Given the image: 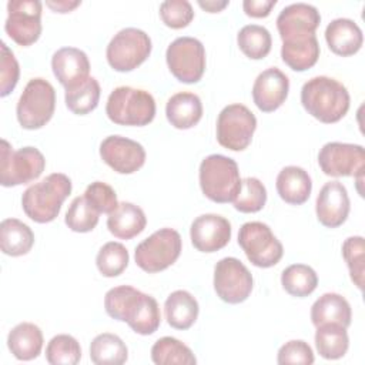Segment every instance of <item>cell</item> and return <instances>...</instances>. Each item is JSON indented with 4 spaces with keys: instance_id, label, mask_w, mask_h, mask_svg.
Instances as JSON below:
<instances>
[{
    "instance_id": "1",
    "label": "cell",
    "mask_w": 365,
    "mask_h": 365,
    "mask_svg": "<svg viewBox=\"0 0 365 365\" xmlns=\"http://www.w3.org/2000/svg\"><path fill=\"white\" fill-rule=\"evenodd\" d=\"M301 103L314 118L325 124L339 121L349 110V93L338 80L317 76L301 88Z\"/></svg>"
},
{
    "instance_id": "2",
    "label": "cell",
    "mask_w": 365,
    "mask_h": 365,
    "mask_svg": "<svg viewBox=\"0 0 365 365\" xmlns=\"http://www.w3.org/2000/svg\"><path fill=\"white\" fill-rule=\"evenodd\" d=\"M70 192L71 180L63 173H53L23 192V211L36 222H50L56 220Z\"/></svg>"
},
{
    "instance_id": "3",
    "label": "cell",
    "mask_w": 365,
    "mask_h": 365,
    "mask_svg": "<svg viewBox=\"0 0 365 365\" xmlns=\"http://www.w3.org/2000/svg\"><path fill=\"white\" fill-rule=\"evenodd\" d=\"M200 187L202 194L214 202H232L241 188L240 170L235 160L211 154L200 164Z\"/></svg>"
},
{
    "instance_id": "4",
    "label": "cell",
    "mask_w": 365,
    "mask_h": 365,
    "mask_svg": "<svg viewBox=\"0 0 365 365\" xmlns=\"http://www.w3.org/2000/svg\"><path fill=\"white\" fill-rule=\"evenodd\" d=\"M106 114L118 125L143 127L155 117V100L145 90L120 86L110 93Z\"/></svg>"
},
{
    "instance_id": "5",
    "label": "cell",
    "mask_w": 365,
    "mask_h": 365,
    "mask_svg": "<svg viewBox=\"0 0 365 365\" xmlns=\"http://www.w3.org/2000/svg\"><path fill=\"white\" fill-rule=\"evenodd\" d=\"M54 108V87L47 80L36 77L26 84L17 101L16 115L23 128L38 130L51 120Z\"/></svg>"
},
{
    "instance_id": "6",
    "label": "cell",
    "mask_w": 365,
    "mask_h": 365,
    "mask_svg": "<svg viewBox=\"0 0 365 365\" xmlns=\"http://www.w3.org/2000/svg\"><path fill=\"white\" fill-rule=\"evenodd\" d=\"M182 250V241L174 228H160L141 241L134 251L135 264L145 272L154 274L173 265Z\"/></svg>"
},
{
    "instance_id": "7",
    "label": "cell",
    "mask_w": 365,
    "mask_h": 365,
    "mask_svg": "<svg viewBox=\"0 0 365 365\" xmlns=\"http://www.w3.org/2000/svg\"><path fill=\"white\" fill-rule=\"evenodd\" d=\"M46 168V158L36 147H13L1 140L0 182L3 187H14L34 181Z\"/></svg>"
},
{
    "instance_id": "8",
    "label": "cell",
    "mask_w": 365,
    "mask_h": 365,
    "mask_svg": "<svg viewBox=\"0 0 365 365\" xmlns=\"http://www.w3.org/2000/svg\"><path fill=\"white\" fill-rule=\"evenodd\" d=\"M151 53L150 36L135 27L121 29L110 40L106 57L110 67L115 71H131L143 64Z\"/></svg>"
},
{
    "instance_id": "9",
    "label": "cell",
    "mask_w": 365,
    "mask_h": 365,
    "mask_svg": "<svg viewBox=\"0 0 365 365\" xmlns=\"http://www.w3.org/2000/svg\"><path fill=\"white\" fill-rule=\"evenodd\" d=\"M238 245L250 262L259 268H269L279 262L284 248L271 228L261 221H248L238 231Z\"/></svg>"
},
{
    "instance_id": "10",
    "label": "cell",
    "mask_w": 365,
    "mask_h": 365,
    "mask_svg": "<svg viewBox=\"0 0 365 365\" xmlns=\"http://www.w3.org/2000/svg\"><path fill=\"white\" fill-rule=\"evenodd\" d=\"M165 60L173 76L185 84L200 81L205 71V48L195 37L182 36L171 41Z\"/></svg>"
},
{
    "instance_id": "11",
    "label": "cell",
    "mask_w": 365,
    "mask_h": 365,
    "mask_svg": "<svg viewBox=\"0 0 365 365\" xmlns=\"http://www.w3.org/2000/svg\"><path fill=\"white\" fill-rule=\"evenodd\" d=\"M257 128L254 113L244 104L225 106L217 118V141L231 151L245 150Z\"/></svg>"
},
{
    "instance_id": "12",
    "label": "cell",
    "mask_w": 365,
    "mask_h": 365,
    "mask_svg": "<svg viewBox=\"0 0 365 365\" xmlns=\"http://www.w3.org/2000/svg\"><path fill=\"white\" fill-rule=\"evenodd\" d=\"M41 9L38 0H10L4 30L20 46L36 43L41 34Z\"/></svg>"
},
{
    "instance_id": "13",
    "label": "cell",
    "mask_w": 365,
    "mask_h": 365,
    "mask_svg": "<svg viewBox=\"0 0 365 365\" xmlns=\"http://www.w3.org/2000/svg\"><path fill=\"white\" fill-rule=\"evenodd\" d=\"M252 284L251 272L238 258L225 257L215 264L214 289L224 302H244L252 291Z\"/></svg>"
},
{
    "instance_id": "14",
    "label": "cell",
    "mask_w": 365,
    "mask_h": 365,
    "mask_svg": "<svg viewBox=\"0 0 365 365\" xmlns=\"http://www.w3.org/2000/svg\"><path fill=\"white\" fill-rule=\"evenodd\" d=\"M321 171L329 177H362L365 151L359 144L327 143L318 153Z\"/></svg>"
},
{
    "instance_id": "15",
    "label": "cell",
    "mask_w": 365,
    "mask_h": 365,
    "mask_svg": "<svg viewBox=\"0 0 365 365\" xmlns=\"http://www.w3.org/2000/svg\"><path fill=\"white\" fill-rule=\"evenodd\" d=\"M101 160L118 174H133L145 163L144 147L123 135H108L100 144Z\"/></svg>"
},
{
    "instance_id": "16",
    "label": "cell",
    "mask_w": 365,
    "mask_h": 365,
    "mask_svg": "<svg viewBox=\"0 0 365 365\" xmlns=\"http://www.w3.org/2000/svg\"><path fill=\"white\" fill-rule=\"evenodd\" d=\"M191 242L201 252H215L231 240V224L218 214H202L197 217L190 228Z\"/></svg>"
},
{
    "instance_id": "17",
    "label": "cell",
    "mask_w": 365,
    "mask_h": 365,
    "mask_svg": "<svg viewBox=\"0 0 365 365\" xmlns=\"http://www.w3.org/2000/svg\"><path fill=\"white\" fill-rule=\"evenodd\" d=\"M351 202L345 185L339 181H329L322 185L317 197L315 211L318 221L327 228L342 225L349 214Z\"/></svg>"
},
{
    "instance_id": "18",
    "label": "cell",
    "mask_w": 365,
    "mask_h": 365,
    "mask_svg": "<svg viewBox=\"0 0 365 365\" xmlns=\"http://www.w3.org/2000/svg\"><path fill=\"white\" fill-rule=\"evenodd\" d=\"M289 80L277 67H269L258 74L252 86V100L264 113L279 108L288 97Z\"/></svg>"
},
{
    "instance_id": "19",
    "label": "cell",
    "mask_w": 365,
    "mask_h": 365,
    "mask_svg": "<svg viewBox=\"0 0 365 365\" xmlns=\"http://www.w3.org/2000/svg\"><path fill=\"white\" fill-rule=\"evenodd\" d=\"M321 23L318 9L308 3H292L284 7L277 17V29L281 40L315 34Z\"/></svg>"
},
{
    "instance_id": "20",
    "label": "cell",
    "mask_w": 365,
    "mask_h": 365,
    "mask_svg": "<svg viewBox=\"0 0 365 365\" xmlns=\"http://www.w3.org/2000/svg\"><path fill=\"white\" fill-rule=\"evenodd\" d=\"M51 68L66 90L81 84L90 77L88 57L77 47L58 48L51 57Z\"/></svg>"
},
{
    "instance_id": "21",
    "label": "cell",
    "mask_w": 365,
    "mask_h": 365,
    "mask_svg": "<svg viewBox=\"0 0 365 365\" xmlns=\"http://www.w3.org/2000/svg\"><path fill=\"white\" fill-rule=\"evenodd\" d=\"M325 40L332 53L348 57L359 51L364 43V34L354 20L339 17L327 26Z\"/></svg>"
},
{
    "instance_id": "22",
    "label": "cell",
    "mask_w": 365,
    "mask_h": 365,
    "mask_svg": "<svg viewBox=\"0 0 365 365\" xmlns=\"http://www.w3.org/2000/svg\"><path fill=\"white\" fill-rule=\"evenodd\" d=\"M281 57L294 71H305L311 68L319 57V43L317 36L307 34L282 40Z\"/></svg>"
},
{
    "instance_id": "23",
    "label": "cell",
    "mask_w": 365,
    "mask_h": 365,
    "mask_svg": "<svg viewBox=\"0 0 365 365\" xmlns=\"http://www.w3.org/2000/svg\"><path fill=\"white\" fill-rule=\"evenodd\" d=\"M165 115L173 127L178 130L191 128L202 117L201 98L191 91L175 93L165 104Z\"/></svg>"
},
{
    "instance_id": "24",
    "label": "cell",
    "mask_w": 365,
    "mask_h": 365,
    "mask_svg": "<svg viewBox=\"0 0 365 365\" xmlns=\"http://www.w3.org/2000/svg\"><path fill=\"white\" fill-rule=\"evenodd\" d=\"M147 218L144 211L133 202H118L114 211L108 214L107 228L120 240H131L144 231Z\"/></svg>"
},
{
    "instance_id": "25",
    "label": "cell",
    "mask_w": 365,
    "mask_h": 365,
    "mask_svg": "<svg viewBox=\"0 0 365 365\" xmlns=\"http://www.w3.org/2000/svg\"><path fill=\"white\" fill-rule=\"evenodd\" d=\"M275 187L279 197L285 202L292 205H301L311 195L312 181L309 174L304 168L297 165H288L278 173Z\"/></svg>"
},
{
    "instance_id": "26",
    "label": "cell",
    "mask_w": 365,
    "mask_h": 365,
    "mask_svg": "<svg viewBox=\"0 0 365 365\" xmlns=\"http://www.w3.org/2000/svg\"><path fill=\"white\" fill-rule=\"evenodd\" d=\"M351 319L352 311L349 302L336 292L321 295L311 307V321L315 327L322 324H338L348 328Z\"/></svg>"
},
{
    "instance_id": "27",
    "label": "cell",
    "mask_w": 365,
    "mask_h": 365,
    "mask_svg": "<svg viewBox=\"0 0 365 365\" xmlns=\"http://www.w3.org/2000/svg\"><path fill=\"white\" fill-rule=\"evenodd\" d=\"M198 302L192 294L185 289L171 292L164 304V312L168 325L175 329H188L198 318Z\"/></svg>"
},
{
    "instance_id": "28",
    "label": "cell",
    "mask_w": 365,
    "mask_h": 365,
    "mask_svg": "<svg viewBox=\"0 0 365 365\" xmlns=\"http://www.w3.org/2000/svg\"><path fill=\"white\" fill-rule=\"evenodd\" d=\"M43 332L31 322L17 324L7 336L10 352L20 361H31L37 358L43 348Z\"/></svg>"
},
{
    "instance_id": "29",
    "label": "cell",
    "mask_w": 365,
    "mask_h": 365,
    "mask_svg": "<svg viewBox=\"0 0 365 365\" xmlns=\"http://www.w3.org/2000/svg\"><path fill=\"white\" fill-rule=\"evenodd\" d=\"M144 297V292L131 285H120L107 291L104 297V309L108 317L117 321L130 322Z\"/></svg>"
},
{
    "instance_id": "30",
    "label": "cell",
    "mask_w": 365,
    "mask_h": 365,
    "mask_svg": "<svg viewBox=\"0 0 365 365\" xmlns=\"http://www.w3.org/2000/svg\"><path fill=\"white\" fill-rule=\"evenodd\" d=\"M34 244L31 228L17 218H6L0 224V248L10 257L26 255Z\"/></svg>"
},
{
    "instance_id": "31",
    "label": "cell",
    "mask_w": 365,
    "mask_h": 365,
    "mask_svg": "<svg viewBox=\"0 0 365 365\" xmlns=\"http://www.w3.org/2000/svg\"><path fill=\"white\" fill-rule=\"evenodd\" d=\"M127 358V345L115 334H100L90 344V359L96 365H121Z\"/></svg>"
},
{
    "instance_id": "32",
    "label": "cell",
    "mask_w": 365,
    "mask_h": 365,
    "mask_svg": "<svg viewBox=\"0 0 365 365\" xmlns=\"http://www.w3.org/2000/svg\"><path fill=\"white\" fill-rule=\"evenodd\" d=\"M315 346L325 359L342 358L349 346V338L345 327L338 324H322L317 327Z\"/></svg>"
},
{
    "instance_id": "33",
    "label": "cell",
    "mask_w": 365,
    "mask_h": 365,
    "mask_svg": "<svg viewBox=\"0 0 365 365\" xmlns=\"http://www.w3.org/2000/svg\"><path fill=\"white\" fill-rule=\"evenodd\" d=\"M151 359L157 365H194L197 362L192 351L173 336H163L154 342Z\"/></svg>"
},
{
    "instance_id": "34",
    "label": "cell",
    "mask_w": 365,
    "mask_h": 365,
    "mask_svg": "<svg viewBox=\"0 0 365 365\" xmlns=\"http://www.w3.org/2000/svg\"><path fill=\"white\" fill-rule=\"evenodd\" d=\"M281 284L289 295L304 298L315 291L318 275L309 265L292 264L282 271Z\"/></svg>"
},
{
    "instance_id": "35",
    "label": "cell",
    "mask_w": 365,
    "mask_h": 365,
    "mask_svg": "<svg viewBox=\"0 0 365 365\" xmlns=\"http://www.w3.org/2000/svg\"><path fill=\"white\" fill-rule=\"evenodd\" d=\"M240 50L252 60L264 58L272 46L271 33L259 24H247L237 34Z\"/></svg>"
},
{
    "instance_id": "36",
    "label": "cell",
    "mask_w": 365,
    "mask_h": 365,
    "mask_svg": "<svg viewBox=\"0 0 365 365\" xmlns=\"http://www.w3.org/2000/svg\"><path fill=\"white\" fill-rule=\"evenodd\" d=\"M100 94L101 90L98 81L94 77H88L81 84L66 90V106L71 113L84 115L98 106Z\"/></svg>"
},
{
    "instance_id": "37",
    "label": "cell",
    "mask_w": 365,
    "mask_h": 365,
    "mask_svg": "<svg viewBox=\"0 0 365 365\" xmlns=\"http://www.w3.org/2000/svg\"><path fill=\"white\" fill-rule=\"evenodd\" d=\"M130 255L127 248L117 241L106 242L97 252L96 265L103 277L113 278L120 275L128 265Z\"/></svg>"
},
{
    "instance_id": "38",
    "label": "cell",
    "mask_w": 365,
    "mask_h": 365,
    "mask_svg": "<svg viewBox=\"0 0 365 365\" xmlns=\"http://www.w3.org/2000/svg\"><path fill=\"white\" fill-rule=\"evenodd\" d=\"M46 359L51 365H76L81 359L78 341L67 334L53 336L46 346Z\"/></svg>"
},
{
    "instance_id": "39",
    "label": "cell",
    "mask_w": 365,
    "mask_h": 365,
    "mask_svg": "<svg viewBox=\"0 0 365 365\" xmlns=\"http://www.w3.org/2000/svg\"><path fill=\"white\" fill-rule=\"evenodd\" d=\"M267 202L265 185L255 177L241 180V188L232 201L234 208L240 212H258Z\"/></svg>"
},
{
    "instance_id": "40",
    "label": "cell",
    "mask_w": 365,
    "mask_h": 365,
    "mask_svg": "<svg viewBox=\"0 0 365 365\" xmlns=\"http://www.w3.org/2000/svg\"><path fill=\"white\" fill-rule=\"evenodd\" d=\"M100 212L86 200L84 195L76 197L67 212H66V224L74 232H90L98 224Z\"/></svg>"
},
{
    "instance_id": "41",
    "label": "cell",
    "mask_w": 365,
    "mask_h": 365,
    "mask_svg": "<svg viewBox=\"0 0 365 365\" xmlns=\"http://www.w3.org/2000/svg\"><path fill=\"white\" fill-rule=\"evenodd\" d=\"M161 324V312L158 302L154 297L144 294L141 304L134 315V318L128 322V327L140 335H151L154 334Z\"/></svg>"
},
{
    "instance_id": "42",
    "label": "cell",
    "mask_w": 365,
    "mask_h": 365,
    "mask_svg": "<svg viewBox=\"0 0 365 365\" xmlns=\"http://www.w3.org/2000/svg\"><path fill=\"white\" fill-rule=\"evenodd\" d=\"M364 251H365L364 237L361 235L348 237L342 244V257L348 265L352 282L359 289L364 288V272H365Z\"/></svg>"
},
{
    "instance_id": "43",
    "label": "cell",
    "mask_w": 365,
    "mask_h": 365,
    "mask_svg": "<svg viewBox=\"0 0 365 365\" xmlns=\"http://www.w3.org/2000/svg\"><path fill=\"white\" fill-rule=\"evenodd\" d=\"M160 17L165 26L182 29L194 19V10L187 0H167L160 4Z\"/></svg>"
},
{
    "instance_id": "44",
    "label": "cell",
    "mask_w": 365,
    "mask_h": 365,
    "mask_svg": "<svg viewBox=\"0 0 365 365\" xmlns=\"http://www.w3.org/2000/svg\"><path fill=\"white\" fill-rule=\"evenodd\" d=\"M84 197L100 214H110L118 205L114 188L103 181H94L87 185Z\"/></svg>"
},
{
    "instance_id": "45",
    "label": "cell",
    "mask_w": 365,
    "mask_h": 365,
    "mask_svg": "<svg viewBox=\"0 0 365 365\" xmlns=\"http://www.w3.org/2000/svg\"><path fill=\"white\" fill-rule=\"evenodd\" d=\"M314 352L312 348L302 339H292L285 342L277 355V362L279 365L285 364H314Z\"/></svg>"
},
{
    "instance_id": "46",
    "label": "cell",
    "mask_w": 365,
    "mask_h": 365,
    "mask_svg": "<svg viewBox=\"0 0 365 365\" xmlns=\"http://www.w3.org/2000/svg\"><path fill=\"white\" fill-rule=\"evenodd\" d=\"M0 67H1L0 68V74H1L0 96L6 97L14 90V87L19 81L20 67H19V63H17L13 51L3 41H1V63H0Z\"/></svg>"
},
{
    "instance_id": "47",
    "label": "cell",
    "mask_w": 365,
    "mask_h": 365,
    "mask_svg": "<svg viewBox=\"0 0 365 365\" xmlns=\"http://www.w3.org/2000/svg\"><path fill=\"white\" fill-rule=\"evenodd\" d=\"M275 4H277V0H244L242 9L247 16L261 19V17H267Z\"/></svg>"
},
{
    "instance_id": "48",
    "label": "cell",
    "mask_w": 365,
    "mask_h": 365,
    "mask_svg": "<svg viewBox=\"0 0 365 365\" xmlns=\"http://www.w3.org/2000/svg\"><path fill=\"white\" fill-rule=\"evenodd\" d=\"M81 1L78 0H74V1H70V0H58V1H46V6H48L53 11L56 13H68L71 11L73 9H76L77 6H80Z\"/></svg>"
},
{
    "instance_id": "49",
    "label": "cell",
    "mask_w": 365,
    "mask_h": 365,
    "mask_svg": "<svg viewBox=\"0 0 365 365\" xmlns=\"http://www.w3.org/2000/svg\"><path fill=\"white\" fill-rule=\"evenodd\" d=\"M198 6L201 9H204L205 11H208V13H218L224 7L228 6V1L227 0H224V1H215V0H205V1H202V0H198Z\"/></svg>"
}]
</instances>
